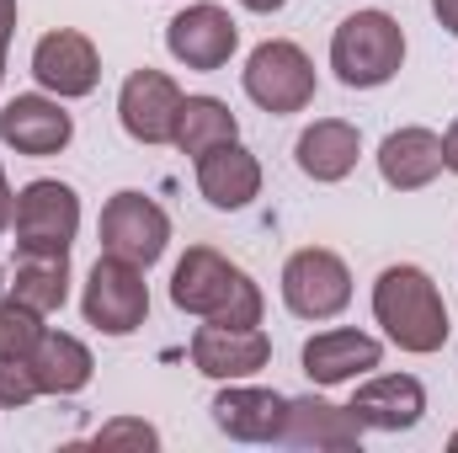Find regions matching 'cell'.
Wrapping results in <instances>:
<instances>
[{
	"instance_id": "6da1fadb",
	"label": "cell",
	"mask_w": 458,
	"mask_h": 453,
	"mask_svg": "<svg viewBox=\"0 0 458 453\" xmlns=\"http://www.w3.org/2000/svg\"><path fill=\"white\" fill-rule=\"evenodd\" d=\"M171 304L187 310V315H203L214 326H261V310H267V299L250 283V272H240L214 245H192L176 261Z\"/></svg>"
},
{
	"instance_id": "7a4b0ae2",
	"label": "cell",
	"mask_w": 458,
	"mask_h": 453,
	"mask_svg": "<svg viewBox=\"0 0 458 453\" xmlns=\"http://www.w3.org/2000/svg\"><path fill=\"white\" fill-rule=\"evenodd\" d=\"M373 315L400 352H416V357L443 352L448 331H454L448 304H443L437 283L421 267H384L378 283H373Z\"/></svg>"
},
{
	"instance_id": "3957f363",
	"label": "cell",
	"mask_w": 458,
	"mask_h": 453,
	"mask_svg": "<svg viewBox=\"0 0 458 453\" xmlns=\"http://www.w3.org/2000/svg\"><path fill=\"white\" fill-rule=\"evenodd\" d=\"M400 64H405V32L389 11H357L331 38V70L352 91H373L394 81Z\"/></svg>"
},
{
	"instance_id": "277c9868",
	"label": "cell",
	"mask_w": 458,
	"mask_h": 453,
	"mask_svg": "<svg viewBox=\"0 0 458 453\" xmlns=\"http://www.w3.org/2000/svg\"><path fill=\"white\" fill-rule=\"evenodd\" d=\"M245 97L272 117L304 113L315 102V64L299 43L288 38H267L250 59H245Z\"/></svg>"
},
{
	"instance_id": "5b68a950",
	"label": "cell",
	"mask_w": 458,
	"mask_h": 453,
	"mask_svg": "<svg viewBox=\"0 0 458 453\" xmlns=\"http://www.w3.org/2000/svg\"><path fill=\"white\" fill-rule=\"evenodd\" d=\"M86 326H97L102 337H133L149 315V283L144 267L123 261V256H102L86 278V299H81Z\"/></svg>"
},
{
	"instance_id": "8992f818",
	"label": "cell",
	"mask_w": 458,
	"mask_h": 453,
	"mask_svg": "<svg viewBox=\"0 0 458 453\" xmlns=\"http://www.w3.org/2000/svg\"><path fill=\"white\" fill-rule=\"evenodd\" d=\"M283 304L299 321H331L352 304V272L336 251L326 245H304L288 256L283 267Z\"/></svg>"
},
{
	"instance_id": "52a82bcc",
	"label": "cell",
	"mask_w": 458,
	"mask_h": 453,
	"mask_svg": "<svg viewBox=\"0 0 458 453\" xmlns=\"http://www.w3.org/2000/svg\"><path fill=\"white\" fill-rule=\"evenodd\" d=\"M16 251H70L81 229V198L70 182H27L11 209Z\"/></svg>"
},
{
	"instance_id": "ba28073f",
	"label": "cell",
	"mask_w": 458,
	"mask_h": 453,
	"mask_svg": "<svg viewBox=\"0 0 458 453\" xmlns=\"http://www.w3.org/2000/svg\"><path fill=\"white\" fill-rule=\"evenodd\" d=\"M171 245V219L144 192H113L102 209V251L123 256L133 267H155Z\"/></svg>"
},
{
	"instance_id": "9c48e42d",
	"label": "cell",
	"mask_w": 458,
	"mask_h": 453,
	"mask_svg": "<svg viewBox=\"0 0 458 453\" xmlns=\"http://www.w3.org/2000/svg\"><path fill=\"white\" fill-rule=\"evenodd\" d=\"M32 75L43 91H54L59 102H75V97H91L97 81H102V59H97V43L86 32H43L38 48H32Z\"/></svg>"
},
{
	"instance_id": "30bf717a",
	"label": "cell",
	"mask_w": 458,
	"mask_h": 453,
	"mask_svg": "<svg viewBox=\"0 0 458 453\" xmlns=\"http://www.w3.org/2000/svg\"><path fill=\"white\" fill-rule=\"evenodd\" d=\"M176 113H182L176 81L160 75V70H149V64L133 70V75L123 81V91H117V117H123L128 139H139V144H171Z\"/></svg>"
},
{
	"instance_id": "8fae6325",
	"label": "cell",
	"mask_w": 458,
	"mask_h": 453,
	"mask_svg": "<svg viewBox=\"0 0 458 453\" xmlns=\"http://www.w3.org/2000/svg\"><path fill=\"white\" fill-rule=\"evenodd\" d=\"M234 43H240V27L229 21V11L214 5V0L187 5V11L171 16V27H165V48H171V59H182L187 70H225L229 54H234Z\"/></svg>"
},
{
	"instance_id": "7c38bea8",
	"label": "cell",
	"mask_w": 458,
	"mask_h": 453,
	"mask_svg": "<svg viewBox=\"0 0 458 453\" xmlns=\"http://www.w3.org/2000/svg\"><path fill=\"white\" fill-rule=\"evenodd\" d=\"M192 363H198V373H208V379H250V373H261L267 363H272V341L261 326H198V337H192Z\"/></svg>"
},
{
	"instance_id": "4fadbf2b",
	"label": "cell",
	"mask_w": 458,
	"mask_h": 453,
	"mask_svg": "<svg viewBox=\"0 0 458 453\" xmlns=\"http://www.w3.org/2000/svg\"><path fill=\"white\" fill-rule=\"evenodd\" d=\"M288 422V400L277 389H256V384H234L214 395V427L229 432L234 443H277Z\"/></svg>"
},
{
	"instance_id": "5bb4252c",
	"label": "cell",
	"mask_w": 458,
	"mask_h": 453,
	"mask_svg": "<svg viewBox=\"0 0 458 453\" xmlns=\"http://www.w3.org/2000/svg\"><path fill=\"white\" fill-rule=\"evenodd\" d=\"M277 443L352 453V449H362V422L352 416V406H331L320 395H299V400H288V422H283Z\"/></svg>"
},
{
	"instance_id": "9a60e30c",
	"label": "cell",
	"mask_w": 458,
	"mask_h": 453,
	"mask_svg": "<svg viewBox=\"0 0 458 453\" xmlns=\"http://www.w3.org/2000/svg\"><path fill=\"white\" fill-rule=\"evenodd\" d=\"M352 416L362 422V432H411L427 416V389L411 373H384L368 379L352 395Z\"/></svg>"
},
{
	"instance_id": "2e32d148",
	"label": "cell",
	"mask_w": 458,
	"mask_h": 453,
	"mask_svg": "<svg viewBox=\"0 0 458 453\" xmlns=\"http://www.w3.org/2000/svg\"><path fill=\"white\" fill-rule=\"evenodd\" d=\"M0 139L16 150V155H59L70 139H75V117L64 113L59 102L48 97H16L0 107Z\"/></svg>"
},
{
	"instance_id": "e0dca14e",
	"label": "cell",
	"mask_w": 458,
	"mask_h": 453,
	"mask_svg": "<svg viewBox=\"0 0 458 453\" xmlns=\"http://www.w3.org/2000/svg\"><path fill=\"white\" fill-rule=\"evenodd\" d=\"M198 192L214 203V209H245L256 192H261V166H256V155L240 144V139H229V144H214L208 155H198Z\"/></svg>"
},
{
	"instance_id": "ac0fdd59",
	"label": "cell",
	"mask_w": 458,
	"mask_h": 453,
	"mask_svg": "<svg viewBox=\"0 0 458 453\" xmlns=\"http://www.w3.org/2000/svg\"><path fill=\"white\" fill-rule=\"evenodd\" d=\"M378 171H384L389 187L416 192V187H427L443 171V139L432 128H394L378 144Z\"/></svg>"
},
{
	"instance_id": "d6986e66",
	"label": "cell",
	"mask_w": 458,
	"mask_h": 453,
	"mask_svg": "<svg viewBox=\"0 0 458 453\" xmlns=\"http://www.w3.org/2000/svg\"><path fill=\"white\" fill-rule=\"evenodd\" d=\"M384 346L362 331H320V337L304 341V373L315 384H346L368 368H378Z\"/></svg>"
},
{
	"instance_id": "ffe728a7",
	"label": "cell",
	"mask_w": 458,
	"mask_h": 453,
	"mask_svg": "<svg viewBox=\"0 0 458 453\" xmlns=\"http://www.w3.org/2000/svg\"><path fill=\"white\" fill-rule=\"evenodd\" d=\"M357 150H362V139H357V128L342 123V117H320V123L304 128L299 144H293L299 171H304L310 182H346L352 166H357Z\"/></svg>"
},
{
	"instance_id": "44dd1931",
	"label": "cell",
	"mask_w": 458,
	"mask_h": 453,
	"mask_svg": "<svg viewBox=\"0 0 458 453\" xmlns=\"http://www.w3.org/2000/svg\"><path fill=\"white\" fill-rule=\"evenodd\" d=\"M32 379H38V389L43 395H75V389H86L91 384V346L81 337H70V331H43V341L32 346Z\"/></svg>"
},
{
	"instance_id": "7402d4cb",
	"label": "cell",
	"mask_w": 458,
	"mask_h": 453,
	"mask_svg": "<svg viewBox=\"0 0 458 453\" xmlns=\"http://www.w3.org/2000/svg\"><path fill=\"white\" fill-rule=\"evenodd\" d=\"M11 299L38 310V315L64 310V299H70V251H21V261L11 272Z\"/></svg>"
},
{
	"instance_id": "603a6c76",
	"label": "cell",
	"mask_w": 458,
	"mask_h": 453,
	"mask_svg": "<svg viewBox=\"0 0 458 453\" xmlns=\"http://www.w3.org/2000/svg\"><path fill=\"white\" fill-rule=\"evenodd\" d=\"M229 139H240V117L229 113L219 97H182V113H176V133H171V144L182 150V155H208L214 144H229Z\"/></svg>"
},
{
	"instance_id": "cb8c5ba5",
	"label": "cell",
	"mask_w": 458,
	"mask_h": 453,
	"mask_svg": "<svg viewBox=\"0 0 458 453\" xmlns=\"http://www.w3.org/2000/svg\"><path fill=\"white\" fill-rule=\"evenodd\" d=\"M38 341H43V315L5 299L0 304V357H32Z\"/></svg>"
},
{
	"instance_id": "d4e9b609",
	"label": "cell",
	"mask_w": 458,
	"mask_h": 453,
	"mask_svg": "<svg viewBox=\"0 0 458 453\" xmlns=\"http://www.w3.org/2000/svg\"><path fill=\"white\" fill-rule=\"evenodd\" d=\"M38 395H43V389H38L27 357H0V406L16 411V406H32Z\"/></svg>"
},
{
	"instance_id": "484cf974",
	"label": "cell",
	"mask_w": 458,
	"mask_h": 453,
	"mask_svg": "<svg viewBox=\"0 0 458 453\" xmlns=\"http://www.w3.org/2000/svg\"><path fill=\"white\" fill-rule=\"evenodd\" d=\"M155 443H160V432L149 422H107L97 432V449H155Z\"/></svg>"
},
{
	"instance_id": "4316f807",
	"label": "cell",
	"mask_w": 458,
	"mask_h": 453,
	"mask_svg": "<svg viewBox=\"0 0 458 453\" xmlns=\"http://www.w3.org/2000/svg\"><path fill=\"white\" fill-rule=\"evenodd\" d=\"M443 166H448V171L458 176V117H454V128L443 133Z\"/></svg>"
},
{
	"instance_id": "83f0119b",
	"label": "cell",
	"mask_w": 458,
	"mask_h": 453,
	"mask_svg": "<svg viewBox=\"0 0 458 453\" xmlns=\"http://www.w3.org/2000/svg\"><path fill=\"white\" fill-rule=\"evenodd\" d=\"M432 11H437V21H443L448 32H458V0H432Z\"/></svg>"
},
{
	"instance_id": "f1b7e54d",
	"label": "cell",
	"mask_w": 458,
	"mask_h": 453,
	"mask_svg": "<svg viewBox=\"0 0 458 453\" xmlns=\"http://www.w3.org/2000/svg\"><path fill=\"white\" fill-rule=\"evenodd\" d=\"M11 209H16V192L5 187V171H0V235H5V225H11Z\"/></svg>"
},
{
	"instance_id": "f546056e",
	"label": "cell",
	"mask_w": 458,
	"mask_h": 453,
	"mask_svg": "<svg viewBox=\"0 0 458 453\" xmlns=\"http://www.w3.org/2000/svg\"><path fill=\"white\" fill-rule=\"evenodd\" d=\"M0 32H16V0H0Z\"/></svg>"
},
{
	"instance_id": "4dcf8cb0",
	"label": "cell",
	"mask_w": 458,
	"mask_h": 453,
	"mask_svg": "<svg viewBox=\"0 0 458 453\" xmlns=\"http://www.w3.org/2000/svg\"><path fill=\"white\" fill-rule=\"evenodd\" d=\"M240 5H245V11H261V16H267V11H283L288 0H240Z\"/></svg>"
},
{
	"instance_id": "1f68e13d",
	"label": "cell",
	"mask_w": 458,
	"mask_h": 453,
	"mask_svg": "<svg viewBox=\"0 0 458 453\" xmlns=\"http://www.w3.org/2000/svg\"><path fill=\"white\" fill-rule=\"evenodd\" d=\"M5 43H11V32H0V75H5Z\"/></svg>"
},
{
	"instance_id": "d6a6232c",
	"label": "cell",
	"mask_w": 458,
	"mask_h": 453,
	"mask_svg": "<svg viewBox=\"0 0 458 453\" xmlns=\"http://www.w3.org/2000/svg\"><path fill=\"white\" fill-rule=\"evenodd\" d=\"M448 449H454V453H458V432H454V438H448Z\"/></svg>"
}]
</instances>
